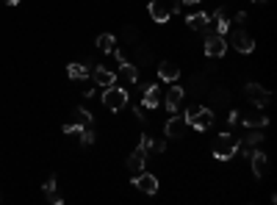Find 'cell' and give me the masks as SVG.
<instances>
[{"label": "cell", "instance_id": "3", "mask_svg": "<svg viewBox=\"0 0 277 205\" xmlns=\"http://www.w3.org/2000/svg\"><path fill=\"white\" fill-rule=\"evenodd\" d=\"M150 17L155 19V23H169L172 14L178 11V6L172 3V0H150Z\"/></svg>", "mask_w": 277, "mask_h": 205}, {"label": "cell", "instance_id": "27", "mask_svg": "<svg viewBox=\"0 0 277 205\" xmlns=\"http://www.w3.org/2000/svg\"><path fill=\"white\" fill-rule=\"evenodd\" d=\"M150 58H153V53H150V47H144V45H139L136 47V61L139 64H150ZM136 64V67H139Z\"/></svg>", "mask_w": 277, "mask_h": 205}, {"label": "cell", "instance_id": "28", "mask_svg": "<svg viewBox=\"0 0 277 205\" xmlns=\"http://www.w3.org/2000/svg\"><path fill=\"white\" fill-rule=\"evenodd\" d=\"M133 111H136V119H139V122H147V117H150V108H147L144 102H141V106H136Z\"/></svg>", "mask_w": 277, "mask_h": 205}, {"label": "cell", "instance_id": "21", "mask_svg": "<svg viewBox=\"0 0 277 205\" xmlns=\"http://www.w3.org/2000/svg\"><path fill=\"white\" fill-rule=\"evenodd\" d=\"M92 111H86V108H75L72 111V125H80V128H86V125H92Z\"/></svg>", "mask_w": 277, "mask_h": 205}, {"label": "cell", "instance_id": "24", "mask_svg": "<svg viewBox=\"0 0 277 205\" xmlns=\"http://www.w3.org/2000/svg\"><path fill=\"white\" fill-rule=\"evenodd\" d=\"M211 100L216 102V106H227V102H230V92H227L225 86H216L211 92Z\"/></svg>", "mask_w": 277, "mask_h": 205}, {"label": "cell", "instance_id": "18", "mask_svg": "<svg viewBox=\"0 0 277 205\" xmlns=\"http://www.w3.org/2000/svg\"><path fill=\"white\" fill-rule=\"evenodd\" d=\"M42 191L47 194V200H50L53 205H61V202H64V197L56 191V177H47V180H45V186H42Z\"/></svg>", "mask_w": 277, "mask_h": 205}, {"label": "cell", "instance_id": "16", "mask_svg": "<svg viewBox=\"0 0 277 205\" xmlns=\"http://www.w3.org/2000/svg\"><path fill=\"white\" fill-rule=\"evenodd\" d=\"M147 163V150L144 147H136L131 155H127V172H141Z\"/></svg>", "mask_w": 277, "mask_h": 205}, {"label": "cell", "instance_id": "2", "mask_svg": "<svg viewBox=\"0 0 277 205\" xmlns=\"http://www.w3.org/2000/svg\"><path fill=\"white\" fill-rule=\"evenodd\" d=\"M100 100H103V106L108 108V111L117 114V111H122V108L127 106V89H122V86L114 84V86H108V89H105Z\"/></svg>", "mask_w": 277, "mask_h": 205}, {"label": "cell", "instance_id": "13", "mask_svg": "<svg viewBox=\"0 0 277 205\" xmlns=\"http://www.w3.org/2000/svg\"><path fill=\"white\" fill-rule=\"evenodd\" d=\"M249 161H252V175H255V177L269 175V155H266V153H261V150H252V153H249Z\"/></svg>", "mask_w": 277, "mask_h": 205}, {"label": "cell", "instance_id": "8", "mask_svg": "<svg viewBox=\"0 0 277 205\" xmlns=\"http://www.w3.org/2000/svg\"><path fill=\"white\" fill-rule=\"evenodd\" d=\"M188 131V122L183 117H178V114H172L169 119H166V125H164V133L169 136V139H183Z\"/></svg>", "mask_w": 277, "mask_h": 205}, {"label": "cell", "instance_id": "7", "mask_svg": "<svg viewBox=\"0 0 277 205\" xmlns=\"http://www.w3.org/2000/svg\"><path fill=\"white\" fill-rule=\"evenodd\" d=\"M161 97H164V106L169 108V114H175L180 106H183L186 89H183V86H178V84H169V89H166V92L161 94Z\"/></svg>", "mask_w": 277, "mask_h": 205}, {"label": "cell", "instance_id": "6", "mask_svg": "<svg viewBox=\"0 0 277 205\" xmlns=\"http://www.w3.org/2000/svg\"><path fill=\"white\" fill-rule=\"evenodd\" d=\"M227 53V39L222 33H208L205 36V56L208 58H222Z\"/></svg>", "mask_w": 277, "mask_h": 205}, {"label": "cell", "instance_id": "35", "mask_svg": "<svg viewBox=\"0 0 277 205\" xmlns=\"http://www.w3.org/2000/svg\"><path fill=\"white\" fill-rule=\"evenodd\" d=\"M249 3H255V6H263V3H266V0H249Z\"/></svg>", "mask_w": 277, "mask_h": 205}, {"label": "cell", "instance_id": "11", "mask_svg": "<svg viewBox=\"0 0 277 205\" xmlns=\"http://www.w3.org/2000/svg\"><path fill=\"white\" fill-rule=\"evenodd\" d=\"M188 125H191L194 131H208V128L214 125V111L211 108H197V114L188 119Z\"/></svg>", "mask_w": 277, "mask_h": 205}, {"label": "cell", "instance_id": "23", "mask_svg": "<svg viewBox=\"0 0 277 205\" xmlns=\"http://www.w3.org/2000/svg\"><path fill=\"white\" fill-rule=\"evenodd\" d=\"M241 122H244L247 128H266V125H269V119L263 117V114H258V111H255V114H249V117H244Z\"/></svg>", "mask_w": 277, "mask_h": 205}, {"label": "cell", "instance_id": "29", "mask_svg": "<svg viewBox=\"0 0 277 205\" xmlns=\"http://www.w3.org/2000/svg\"><path fill=\"white\" fill-rule=\"evenodd\" d=\"M153 141H155V139H153V136H147V133H144V136H141V145H139V147H144V150H150V147H153Z\"/></svg>", "mask_w": 277, "mask_h": 205}, {"label": "cell", "instance_id": "12", "mask_svg": "<svg viewBox=\"0 0 277 205\" xmlns=\"http://www.w3.org/2000/svg\"><path fill=\"white\" fill-rule=\"evenodd\" d=\"M141 92H144V97H141V102H144V106L150 108V111H153V108H158V106H161V94H164V92L158 89V84H141Z\"/></svg>", "mask_w": 277, "mask_h": 205}, {"label": "cell", "instance_id": "22", "mask_svg": "<svg viewBox=\"0 0 277 205\" xmlns=\"http://www.w3.org/2000/svg\"><path fill=\"white\" fill-rule=\"evenodd\" d=\"M214 19H216V25H219V31H216V33H225V31H230V14H227V9H216Z\"/></svg>", "mask_w": 277, "mask_h": 205}, {"label": "cell", "instance_id": "26", "mask_svg": "<svg viewBox=\"0 0 277 205\" xmlns=\"http://www.w3.org/2000/svg\"><path fill=\"white\" fill-rule=\"evenodd\" d=\"M122 39H125L127 45H136V39H139V28H136V25H125V28H122Z\"/></svg>", "mask_w": 277, "mask_h": 205}, {"label": "cell", "instance_id": "36", "mask_svg": "<svg viewBox=\"0 0 277 205\" xmlns=\"http://www.w3.org/2000/svg\"><path fill=\"white\" fill-rule=\"evenodd\" d=\"M172 3H175V0H172Z\"/></svg>", "mask_w": 277, "mask_h": 205}, {"label": "cell", "instance_id": "34", "mask_svg": "<svg viewBox=\"0 0 277 205\" xmlns=\"http://www.w3.org/2000/svg\"><path fill=\"white\" fill-rule=\"evenodd\" d=\"M6 3H9V6H19L23 0H6Z\"/></svg>", "mask_w": 277, "mask_h": 205}, {"label": "cell", "instance_id": "20", "mask_svg": "<svg viewBox=\"0 0 277 205\" xmlns=\"http://www.w3.org/2000/svg\"><path fill=\"white\" fill-rule=\"evenodd\" d=\"M117 47V39L111 36V33H100L97 36V50L105 53V56H111V50Z\"/></svg>", "mask_w": 277, "mask_h": 205}, {"label": "cell", "instance_id": "19", "mask_svg": "<svg viewBox=\"0 0 277 205\" xmlns=\"http://www.w3.org/2000/svg\"><path fill=\"white\" fill-rule=\"evenodd\" d=\"M67 75H70L72 80H86V78H89V64H78V61H75V64L67 67Z\"/></svg>", "mask_w": 277, "mask_h": 205}, {"label": "cell", "instance_id": "1", "mask_svg": "<svg viewBox=\"0 0 277 205\" xmlns=\"http://www.w3.org/2000/svg\"><path fill=\"white\" fill-rule=\"evenodd\" d=\"M239 145L241 141L239 139H233L230 133H219L214 139V158H219V161H230L236 153H239Z\"/></svg>", "mask_w": 277, "mask_h": 205}, {"label": "cell", "instance_id": "17", "mask_svg": "<svg viewBox=\"0 0 277 205\" xmlns=\"http://www.w3.org/2000/svg\"><path fill=\"white\" fill-rule=\"evenodd\" d=\"M117 78H122L125 84H139V67L131 64V61H122V64H119Z\"/></svg>", "mask_w": 277, "mask_h": 205}, {"label": "cell", "instance_id": "32", "mask_svg": "<svg viewBox=\"0 0 277 205\" xmlns=\"http://www.w3.org/2000/svg\"><path fill=\"white\" fill-rule=\"evenodd\" d=\"M153 150H155V153H164L166 145H164V141H153Z\"/></svg>", "mask_w": 277, "mask_h": 205}, {"label": "cell", "instance_id": "25", "mask_svg": "<svg viewBox=\"0 0 277 205\" xmlns=\"http://www.w3.org/2000/svg\"><path fill=\"white\" fill-rule=\"evenodd\" d=\"M261 141H263V133H261V128H252V131L247 133L244 145H247L249 150H255V147H261Z\"/></svg>", "mask_w": 277, "mask_h": 205}, {"label": "cell", "instance_id": "14", "mask_svg": "<svg viewBox=\"0 0 277 205\" xmlns=\"http://www.w3.org/2000/svg\"><path fill=\"white\" fill-rule=\"evenodd\" d=\"M186 25L191 28L194 33H205L208 25H211V14H205V11H197V14H188Z\"/></svg>", "mask_w": 277, "mask_h": 205}, {"label": "cell", "instance_id": "5", "mask_svg": "<svg viewBox=\"0 0 277 205\" xmlns=\"http://www.w3.org/2000/svg\"><path fill=\"white\" fill-rule=\"evenodd\" d=\"M244 97L252 102L255 108H263V106H269V102H272V92H269V89H263L261 84H247L244 86Z\"/></svg>", "mask_w": 277, "mask_h": 205}, {"label": "cell", "instance_id": "30", "mask_svg": "<svg viewBox=\"0 0 277 205\" xmlns=\"http://www.w3.org/2000/svg\"><path fill=\"white\" fill-rule=\"evenodd\" d=\"M241 122V114L239 111H230V119H227V125H239Z\"/></svg>", "mask_w": 277, "mask_h": 205}, {"label": "cell", "instance_id": "15", "mask_svg": "<svg viewBox=\"0 0 277 205\" xmlns=\"http://www.w3.org/2000/svg\"><path fill=\"white\" fill-rule=\"evenodd\" d=\"M158 78H161V80H166V84H178V78H180V67H178V64H172V61H161V64H158Z\"/></svg>", "mask_w": 277, "mask_h": 205}, {"label": "cell", "instance_id": "33", "mask_svg": "<svg viewBox=\"0 0 277 205\" xmlns=\"http://www.w3.org/2000/svg\"><path fill=\"white\" fill-rule=\"evenodd\" d=\"M180 3H186V6H194V3H200V0H180Z\"/></svg>", "mask_w": 277, "mask_h": 205}, {"label": "cell", "instance_id": "31", "mask_svg": "<svg viewBox=\"0 0 277 205\" xmlns=\"http://www.w3.org/2000/svg\"><path fill=\"white\" fill-rule=\"evenodd\" d=\"M233 23H236V25H244V23H247V14H244V11H239V14L233 17Z\"/></svg>", "mask_w": 277, "mask_h": 205}, {"label": "cell", "instance_id": "9", "mask_svg": "<svg viewBox=\"0 0 277 205\" xmlns=\"http://www.w3.org/2000/svg\"><path fill=\"white\" fill-rule=\"evenodd\" d=\"M92 78H94V84H97L100 89H108V86H114V84H117V72H111V70H108V67H103V64H97V67H94V70H92Z\"/></svg>", "mask_w": 277, "mask_h": 205}, {"label": "cell", "instance_id": "4", "mask_svg": "<svg viewBox=\"0 0 277 205\" xmlns=\"http://www.w3.org/2000/svg\"><path fill=\"white\" fill-rule=\"evenodd\" d=\"M230 45L241 53V56H249V53L255 50V39L249 36V31L239 28V25H236V31H230Z\"/></svg>", "mask_w": 277, "mask_h": 205}, {"label": "cell", "instance_id": "10", "mask_svg": "<svg viewBox=\"0 0 277 205\" xmlns=\"http://www.w3.org/2000/svg\"><path fill=\"white\" fill-rule=\"evenodd\" d=\"M133 186H136L141 194H158V177L150 175V172H139V177L133 180Z\"/></svg>", "mask_w": 277, "mask_h": 205}]
</instances>
